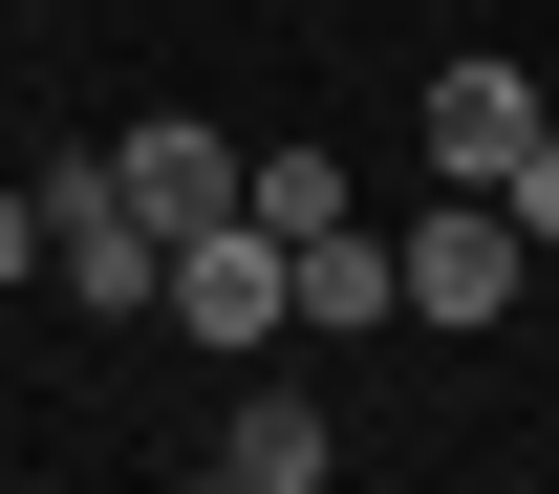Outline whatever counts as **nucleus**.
Masks as SVG:
<instances>
[{
    "label": "nucleus",
    "mask_w": 559,
    "mask_h": 494,
    "mask_svg": "<svg viewBox=\"0 0 559 494\" xmlns=\"http://www.w3.org/2000/svg\"><path fill=\"white\" fill-rule=\"evenodd\" d=\"M44 280H66L86 323H151V301H173V237L108 194V150H86V172H44Z\"/></svg>",
    "instance_id": "f03ea898"
},
{
    "label": "nucleus",
    "mask_w": 559,
    "mask_h": 494,
    "mask_svg": "<svg viewBox=\"0 0 559 494\" xmlns=\"http://www.w3.org/2000/svg\"><path fill=\"white\" fill-rule=\"evenodd\" d=\"M0 280H44V194H22V172H0Z\"/></svg>",
    "instance_id": "9d476101"
},
{
    "label": "nucleus",
    "mask_w": 559,
    "mask_h": 494,
    "mask_svg": "<svg viewBox=\"0 0 559 494\" xmlns=\"http://www.w3.org/2000/svg\"><path fill=\"white\" fill-rule=\"evenodd\" d=\"M237 215H259V237H323V215H345V150H259Z\"/></svg>",
    "instance_id": "6e6552de"
},
{
    "label": "nucleus",
    "mask_w": 559,
    "mask_h": 494,
    "mask_svg": "<svg viewBox=\"0 0 559 494\" xmlns=\"http://www.w3.org/2000/svg\"><path fill=\"white\" fill-rule=\"evenodd\" d=\"M151 323H194V345H237V365H259V345H280V237H259V215H194Z\"/></svg>",
    "instance_id": "20e7f679"
},
{
    "label": "nucleus",
    "mask_w": 559,
    "mask_h": 494,
    "mask_svg": "<svg viewBox=\"0 0 559 494\" xmlns=\"http://www.w3.org/2000/svg\"><path fill=\"white\" fill-rule=\"evenodd\" d=\"M388 280H409V323H452V345H474V323H516V280H538V237H516L495 194H430L409 237H388Z\"/></svg>",
    "instance_id": "f257e3e1"
},
{
    "label": "nucleus",
    "mask_w": 559,
    "mask_h": 494,
    "mask_svg": "<svg viewBox=\"0 0 559 494\" xmlns=\"http://www.w3.org/2000/svg\"><path fill=\"white\" fill-rule=\"evenodd\" d=\"M495 215H516V237H538V258H559V130L516 150V172H495Z\"/></svg>",
    "instance_id": "1a4fd4ad"
},
{
    "label": "nucleus",
    "mask_w": 559,
    "mask_h": 494,
    "mask_svg": "<svg viewBox=\"0 0 559 494\" xmlns=\"http://www.w3.org/2000/svg\"><path fill=\"white\" fill-rule=\"evenodd\" d=\"M280 323H301V345H366V323H409V280H388V237H366V215H323V237H280Z\"/></svg>",
    "instance_id": "423d86ee"
},
{
    "label": "nucleus",
    "mask_w": 559,
    "mask_h": 494,
    "mask_svg": "<svg viewBox=\"0 0 559 494\" xmlns=\"http://www.w3.org/2000/svg\"><path fill=\"white\" fill-rule=\"evenodd\" d=\"M237 172H259V150H237V130H194V108H151V130H108V194H130L151 237H194V215H237Z\"/></svg>",
    "instance_id": "39448f33"
},
{
    "label": "nucleus",
    "mask_w": 559,
    "mask_h": 494,
    "mask_svg": "<svg viewBox=\"0 0 559 494\" xmlns=\"http://www.w3.org/2000/svg\"><path fill=\"white\" fill-rule=\"evenodd\" d=\"M215 473H237V494H323V473H345V430L301 409V387H237V451H215Z\"/></svg>",
    "instance_id": "0eeeda50"
},
{
    "label": "nucleus",
    "mask_w": 559,
    "mask_h": 494,
    "mask_svg": "<svg viewBox=\"0 0 559 494\" xmlns=\"http://www.w3.org/2000/svg\"><path fill=\"white\" fill-rule=\"evenodd\" d=\"M538 130H559V108L495 65V44H452V65H430V194H495V172H516Z\"/></svg>",
    "instance_id": "7ed1b4c3"
}]
</instances>
